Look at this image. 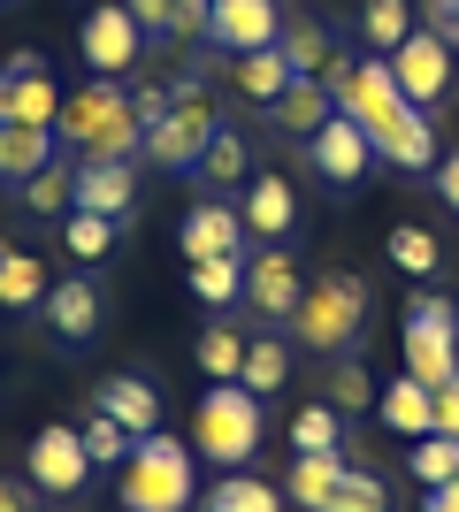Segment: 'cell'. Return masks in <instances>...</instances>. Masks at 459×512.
I'll use <instances>...</instances> for the list:
<instances>
[{
    "label": "cell",
    "instance_id": "obj_47",
    "mask_svg": "<svg viewBox=\"0 0 459 512\" xmlns=\"http://www.w3.org/2000/svg\"><path fill=\"white\" fill-rule=\"evenodd\" d=\"M31 497H39L31 482H0V512H31Z\"/></svg>",
    "mask_w": 459,
    "mask_h": 512
},
{
    "label": "cell",
    "instance_id": "obj_11",
    "mask_svg": "<svg viewBox=\"0 0 459 512\" xmlns=\"http://www.w3.org/2000/svg\"><path fill=\"white\" fill-rule=\"evenodd\" d=\"M306 276H299V260L284 253V245H261V253H245V306L261 321H291V306H299Z\"/></svg>",
    "mask_w": 459,
    "mask_h": 512
},
{
    "label": "cell",
    "instance_id": "obj_37",
    "mask_svg": "<svg viewBox=\"0 0 459 512\" xmlns=\"http://www.w3.org/2000/svg\"><path fill=\"white\" fill-rule=\"evenodd\" d=\"M77 436H85V451H92V467H123V459H131V444H138L131 428L115 421V413H100V406H92V421L77 428Z\"/></svg>",
    "mask_w": 459,
    "mask_h": 512
},
{
    "label": "cell",
    "instance_id": "obj_12",
    "mask_svg": "<svg viewBox=\"0 0 459 512\" xmlns=\"http://www.w3.org/2000/svg\"><path fill=\"white\" fill-rule=\"evenodd\" d=\"M284 39V8L276 0H215V31H207V46L215 54H261V46Z\"/></svg>",
    "mask_w": 459,
    "mask_h": 512
},
{
    "label": "cell",
    "instance_id": "obj_5",
    "mask_svg": "<svg viewBox=\"0 0 459 512\" xmlns=\"http://www.w3.org/2000/svg\"><path fill=\"white\" fill-rule=\"evenodd\" d=\"M123 505L131 512H192L199 505V474H192V444L176 436H138L123 459Z\"/></svg>",
    "mask_w": 459,
    "mask_h": 512
},
{
    "label": "cell",
    "instance_id": "obj_17",
    "mask_svg": "<svg viewBox=\"0 0 459 512\" xmlns=\"http://www.w3.org/2000/svg\"><path fill=\"white\" fill-rule=\"evenodd\" d=\"M345 474H352L345 451H299V459H291V474H284V497H291L299 512H337Z\"/></svg>",
    "mask_w": 459,
    "mask_h": 512
},
{
    "label": "cell",
    "instance_id": "obj_41",
    "mask_svg": "<svg viewBox=\"0 0 459 512\" xmlns=\"http://www.w3.org/2000/svg\"><path fill=\"white\" fill-rule=\"evenodd\" d=\"M123 8H131V16L146 23V39H161V46H169V8H176V0H123Z\"/></svg>",
    "mask_w": 459,
    "mask_h": 512
},
{
    "label": "cell",
    "instance_id": "obj_30",
    "mask_svg": "<svg viewBox=\"0 0 459 512\" xmlns=\"http://www.w3.org/2000/svg\"><path fill=\"white\" fill-rule=\"evenodd\" d=\"M360 39L375 54H398V46L414 39V8L406 0H360Z\"/></svg>",
    "mask_w": 459,
    "mask_h": 512
},
{
    "label": "cell",
    "instance_id": "obj_21",
    "mask_svg": "<svg viewBox=\"0 0 459 512\" xmlns=\"http://www.w3.org/2000/svg\"><path fill=\"white\" fill-rule=\"evenodd\" d=\"M329 115H337V100H329V85H322V77H291V92H284L276 107H268V123H276V130H291V138H314V130H322Z\"/></svg>",
    "mask_w": 459,
    "mask_h": 512
},
{
    "label": "cell",
    "instance_id": "obj_32",
    "mask_svg": "<svg viewBox=\"0 0 459 512\" xmlns=\"http://www.w3.org/2000/svg\"><path fill=\"white\" fill-rule=\"evenodd\" d=\"M253 398H276V390L291 383V344L284 337H261V344H245V375H238Z\"/></svg>",
    "mask_w": 459,
    "mask_h": 512
},
{
    "label": "cell",
    "instance_id": "obj_24",
    "mask_svg": "<svg viewBox=\"0 0 459 512\" xmlns=\"http://www.w3.org/2000/svg\"><path fill=\"white\" fill-rule=\"evenodd\" d=\"M46 268L31 253H23L16 237H0V306H16V314H31V306H46Z\"/></svg>",
    "mask_w": 459,
    "mask_h": 512
},
{
    "label": "cell",
    "instance_id": "obj_36",
    "mask_svg": "<svg viewBox=\"0 0 459 512\" xmlns=\"http://www.w3.org/2000/svg\"><path fill=\"white\" fill-rule=\"evenodd\" d=\"M115 230H123V222H108V214H85V207H69V214H62V245H69L77 260H108Z\"/></svg>",
    "mask_w": 459,
    "mask_h": 512
},
{
    "label": "cell",
    "instance_id": "obj_10",
    "mask_svg": "<svg viewBox=\"0 0 459 512\" xmlns=\"http://www.w3.org/2000/svg\"><path fill=\"white\" fill-rule=\"evenodd\" d=\"M85 474H92V451H85V436H77V428H54V421H46L39 436L23 444V482H31V490L77 497V490H85Z\"/></svg>",
    "mask_w": 459,
    "mask_h": 512
},
{
    "label": "cell",
    "instance_id": "obj_38",
    "mask_svg": "<svg viewBox=\"0 0 459 512\" xmlns=\"http://www.w3.org/2000/svg\"><path fill=\"white\" fill-rule=\"evenodd\" d=\"M291 444H299V451H345V413H337V406L291 413Z\"/></svg>",
    "mask_w": 459,
    "mask_h": 512
},
{
    "label": "cell",
    "instance_id": "obj_27",
    "mask_svg": "<svg viewBox=\"0 0 459 512\" xmlns=\"http://www.w3.org/2000/svg\"><path fill=\"white\" fill-rule=\"evenodd\" d=\"M16 192H23L31 214H69L77 207V153H54V161H46L31 184H16Z\"/></svg>",
    "mask_w": 459,
    "mask_h": 512
},
{
    "label": "cell",
    "instance_id": "obj_15",
    "mask_svg": "<svg viewBox=\"0 0 459 512\" xmlns=\"http://www.w3.org/2000/svg\"><path fill=\"white\" fill-rule=\"evenodd\" d=\"M100 314H108V299H100L92 276H62L46 291V329H54V344H69V352L100 337Z\"/></svg>",
    "mask_w": 459,
    "mask_h": 512
},
{
    "label": "cell",
    "instance_id": "obj_33",
    "mask_svg": "<svg viewBox=\"0 0 459 512\" xmlns=\"http://www.w3.org/2000/svg\"><path fill=\"white\" fill-rule=\"evenodd\" d=\"M199 375H207V383H238L245 375V337L230 329V321L199 329Z\"/></svg>",
    "mask_w": 459,
    "mask_h": 512
},
{
    "label": "cell",
    "instance_id": "obj_19",
    "mask_svg": "<svg viewBox=\"0 0 459 512\" xmlns=\"http://www.w3.org/2000/svg\"><path fill=\"white\" fill-rule=\"evenodd\" d=\"M375 413H383V428H391V436H406V444H421V436H437V390H429V383H414V375H398V383H383Z\"/></svg>",
    "mask_w": 459,
    "mask_h": 512
},
{
    "label": "cell",
    "instance_id": "obj_39",
    "mask_svg": "<svg viewBox=\"0 0 459 512\" xmlns=\"http://www.w3.org/2000/svg\"><path fill=\"white\" fill-rule=\"evenodd\" d=\"M375 398H383V390H375V375L360 360H337V367H329V406H337V413H368Z\"/></svg>",
    "mask_w": 459,
    "mask_h": 512
},
{
    "label": "cell",
    "instance_id": "obj_25",
    "mask_svg": "<svg viewBox=\"0 0 459 512\" xmlns=\"http://www.w3.org/2000/svg\"><path fill=\"white\" fill-rule=\"evenodd\" d=\"M253 138H245L238 123L215 130V146H207V161H199V184H215V192H230V184H253Z\"/></svg>",
    "mask_w": 459,
    "mask_h": 512
},
{
    "label": "cell",
    "instance_id": "obj_43",
    "mask_svg": "<svg viewBox=\"0 0 459 512\" xmlns=\"http://www.w3.org/2000/svg\"><path fill=\"white\" fill-rule=\"evenodd\" d=\"M429 176H437V199H444V207L459 214V146L444 153V161H437V169H429Z\"/></svg>",
    "mask_w": 459,
    "mask_h": 512
},
{
    "label": "cell",
    "instance_id": "obj_44",
    "mask_svg": "<svg viewBox=\"0 0 459 512\" xmlns=\"http://www.w3.org/2000/svg\"><path fill=\"white\" fill-rule=\"evenodd\" d=\"M437 436H459V375L437 383Z\"/></svg>",
    "mask_w": 459,
    "mask_h": 512
},
{
    "label": "cell",
    "instance_id": "obj_20",
    "mask_svg": "<svg viewBox=\"0 0 459 512\" xmlns=\"http://www.w3.org/2000/svg\"><path fill=\"white\" fill-rule=\"evenodd\" d=\"M100 413H115L131 436H153V428H161V390H153L146 375H108V383H100Z\"/></svg>",
    "mask_w": 459,
    "mask_h": 512
},
{
    "label": "cell",
    "instance_id": "obj_1",
    "mask_svg": "<svg viewBox=\"0 0 459 512\" xmlns=\"http://www.w3.org/2000/svg\"><path fill=\"white\" fill-rule=\"evenodd\" d=\"M322 85H329V100H337V115H352V123L375 138V161H391V169H406V176H421V169L444 161L429 115L398 92V77H391L383 54H337V62L322 69Z\"/></svg>",
    "mask_w": 459,
    "mask_h": 512
},
{
    "label": "cell",
    "instance_id": "obj_46",
    "mask_svg": "<svg viewBox=\"0 0 459 512\" xmlns=\"http://www.w3.org/2000/svg\"><path fill=\"white\" fill-rule=\"evenodd\" d=\"M8 77H46V54L39 46H16V54H8Z\"/></svg>",
    "mask_w": 459,
    "mask_h": 512
},
{
    "label": "cell",
    "instance_id": "obj_3",
    "mask_svg": "<svg viewBox=\"0 0 459 512\" xmlns=\"http://www.w3.org/2000/svg\"><path fill=\"white\" fill-rule=\"evenodd\" d=\"M291 344L299 352H322V360H345L360 352V329H368V283L345 276V268H329V276H306L299 306H291Z\"/></svg>",
    "mask_w": 459,
    "mask_h": 512
},
{
    "label": "cell",
    "instance_id": "obj_28",
    "mask_svg": "<svg viewBox=\"0 0 459 512\" xmlns=\"http://www.w3.org/2000/svg\"><path fill=\"white\" fill-rule=\"evenodd\" d=\"M199 505H207V512H284V490L238 467V474H222V482H215L207 497H199Z\"/></svg>",
    "mask_w": 459,
    "mask_h": 512
},
{
    "label": "cell",
    "instance_id": "obj_34",
    "mask_svg": "<svg viewBox=\"0 0 459 512\" xmlns=\"http://www.w3.org/2000/svg\"><path fill=\"white\" fill-rule=\"evenodd\" d=\"M406 467H414L421 490H444V482H459V436H421V444H406Z\"/></svg>",
    "mask_w": 459,
    "mask_h": 512
},
{
    "label": "cell",
    "instance_id": "obj_23",
    "mask_svg": "<svg viewBox=\"0 0 459 512\" xmlns=\"http://www.w3.org/2000/svg\"><path fill=\"white\" fill-rule=\"evenodd\" d=\"M230 85L245 92L253 107H276L291 92V62H284V46H261V54H238L230 62Z\"/></svg>",
    "mask_w": 459,
    "mask_h": 512
},
{
    "label": "cell",
    "instance_id": "obj_6",
    "mask_svg": "<svg viewBox=\"0 0 459 512\" xmlns=\"http://www.w3.org/2000/svg\"><path fill=\"white\" fill-rule=\"evenodd\" d=\"M261 436H268V421H261V398L245 383H215L192 413V451H207L222 474H238L261 451Z\"/></svg>",
    "mask_w": 459,
    "mask_h": 512
},
{
    "label": "cell",
    "instance_id": "obj_18",
    "mask_svg": "<svg viewBox=\"0 0 459 512\" xmlns=\"http://www.w3.org/2000/svg\"><path fill=\"white\" fill-rule=\"evenodd\" d=\"M238 214H245V237H268V245H284L291 237V222H299V199H291V184L284 176H253L245 184V199H238Z\"/></svg>",
    "mask_w": 459,
    "mask_h": 512
},
{
    "label": "cell",
    "instance_id": "obj_14",
    "mask_svg": "<svg viewBox=\"0 0 459 512\" xmlns=\"http://www.w3.org/2000/svg\"><path fill=\"white\" fill-rule=\"evenodd\" d=\"M176 245H184V260H245V214L230 199H199L184 214Z\"/></svg>",
    "mask_w": 459,
    "mask_h": 512
},
{
    "label": "cell",
    "instance_id": "obj_31",
    "mask_svg": "<svg viewBox=\"0 0 459 512\" xmlns=\"http://www.w3.org/2000/svg\"><path fill=\"white\" fill-rule=\"evenodd\" d=\"M383 253H391V268H406V276H437L444 268L437 230H421V222H398V230L383 237Z\"/></svg>",
    "mask_w": 459,
    "mask_h": 512
},
{
    "label": "cell",
    "instance_id": "obj_4",
    "mask_svg": "<svg viewBox=\"0 0 459 512\" xmlns=\"http://www.w3.org/2000/svg\"><path fill=\"white\" fill-rule=\"evenodd\" d=\"M169 115L146 130V161L153 169H169V176H199V161H207V146H215V130H222V107L215 92H207V77H169Z\"/></svg>",
    "mask_w": 459,
    "mask_h": 512
},
{
    "label": "cell",
    "instance_id": "obj_45",
    "mask_svg": "<svg viewBox=\"0 0 459 512\" xmlns=\"http://www.w3.org/2000/svg\"><path fill=\"white\" fill-rule=\"evenodd\" d=\"M421 16H429V31H444V39L459 46V0H429V8H421Z\"/></svg>",
    "mask_w": 459,
    "mask_h": 512
},
{
    "label": "cell",
    "instance_id": "obj_29",
    "mask_svg": "<svg viewBox=\"0 0 459 512\" xmlns=\"http://www.w3.org/2000/svg\"><path fill=\"white\" fill-rule=\"evenodd\" d=\"M8 123H31V130L62 123V85H54V69H46V77H16V92H8Z\"/></svg>",
    "mask_w": 459,
    "mask_h": 512
},
{
    "label": "cell",
    "instance_id": "obj_49",
    "mask_svg": "<svg viewBox=\"0 0 459 512\" xmlns=\"http://www.w3.org/2000/svg\"><path fill=\"white\" fill-rule=\"evenodd\" d=\"M8 92H16V77H8V69H0V123H8Z\"/></svg>",
    "mask_w": 459,
    "mask_h": 512
},
{
    "label": "cell",
    "instance_id": "obj_8",
    "mask_svg": "<svg viewBox=\"0 0 459 512\" xmlns=\"http://www.w3.org/2000/svg\"><path fill=\"white\" fill-rule=\"evenodd\" d=\"M77 54H85L92 77H131L138 54H146V23H138L123 0H108V8H92V16L77 23Z\"/></svg>",
    "mask_w": 459,
    "mask_h": 512
},
{
    "label": "cell",
    "instance_id": "obj_42",
    "mask_svg": "<svg viewBox=\"0 0 459 512\" xmlns=\"http://www.w3.org/2000/svg\"><path fill=\"white\" fill-rule=\"evenodd\" d=\"M169 100H176L169 85H138V92H131V107H138V115H146V130L161 123V115H169Z\"/></svg>",
    "mask_w": 459,
    "mask_h": 512
},
{
    "label": "cell",
    "instance_id": "obj_22",
    "mask_svg": "<svg viewBox=\"0 0 459 512\" xmlns=\"http://www.w3.org/2000/svg\"><path fill=\"white\" fill-rule=\"evenodd\" d=\"M54 153H62V138H54V130L0 123V176H8V184H31V176H39Z\"/></svg>",
    "mask_w": 459,
    "mask_h": 512
},
{
    "label": "cell",
    "instance_id": "obj_35",
    "mask_svg": "<svg viewBox=\"0 0 459 512\" xmlns=\"http://www.w3.org/2000/svg\"><path fill=\"white\" fill-rule=\"evenodd\" d=\"M192 299L199 306H238L245 299V260H192Z\"/></svg>",
    "mask_w": 459,
    "mask_h": 512
},
{
    "label": "cell",
    "instance_id": "obj_40",
    "mask_svg": "<svg viewBox=\"0 0 459 512\" xmlns=\"http://www.w3.org/2000/svg\"><path fill=\"white\" fill-rule=\"evenodd\" d=\"M337 512H391V490H383V474L352 467V474H345V490H337Z\"/></svg>",
    "mask_w": 459,
    "mask_h": 512
},
{
    "label": "cell",
    "instance_id": "obj_2",
    "mask_svg": "<svg viewBox=\"0 0 459 512\" xmlns=\"http://www.w3.org/2000/svg\"><path fill=\"white\" fill-rule=\"evenodd\" d=\"M77 161H146V115L131 107L123 77H92L62 100V123H54Z\"/></svg>",
    "mask_w": 459,
    "mask_h": 512
},
{
    "label": "cell",
    "instance_id": "obj_48",
    "mask_svg": "<svg viewBox=\"0 0 459 512\" xmlns=\"http://www.w3.org/2000/svg\"><path fill=\"white\" fill-rule=\"evenodd\" d=\"M421 512H459V482H444V490H429V505Z\"/></svg>",
    "mask_w": 459,
    "mask_h": 512
},
{
    "label": "cell",
    "instance_id": "obj_9",
    "mask_svg": "<svg viewBox=\"0 0 459 512\" xmlns=\"http://www.w3.org/2000/svg\"><path fill=\"white\" fill-rule=\"evenodd\" d=\"M383 62H391L398 92H406V100H414L421 115H429V107H437L444 92H452V62H459V46L444 39V31H429V23H414V39L398 46V54H383Z\"/></svg>",
    "mask_w": 459,
    "mask_h": 512
},
{
    "label": "cell",
    "instance_id": "obj_26",
    "mask_svg": "<svg viewBox=\"0 0 459 512\" xmlns=\"http://www.w3.org/2000/svg\"><path fill=\"white\" fill-rule=\"evenodd\" d=\"M284 62H291V77H322L329 62H337V46H329V31H322V16H284Z\"/></svg>",
    "mask_w": 459,
    "mask_h": 512
},
{
    "label": "cell",
    "instance_id": "obj_13",
    "mask_svg": "<svg viewBox=\"0 0 459 512\" xmlns=\"http://www.w3.org/2000/svg\"><path fill=\"white\" fill-rule=\"evenodd\" d=\"M306 161H314L329 184H360V176L375 169V138L352 123V115H329V123L306 138Z\"/></svg>",
    "mask_w": 459,
    "mask_h": 512
},
{
    "label": "cell",
    "instance_id": "obj_16",
    "mask_svg": "<svg viewBox=\"0 0 459 512\" xmlns=\"http://www.w3.org/2000/svg\"><path fill=\"white\" fill-rule=\"evenodd\" d=\"M77 207L108 214V222H131V207H138V161H77Z\"/></svg>",
    "mask_w": 459,
    "mask_h": 512
},
{
    "label": "cell",
    "instance_id": "obj_7",
    "mask_svg": "<svg viewBox=\"0 0 459 512\" xmlns=\"http://www.w3.org/2000/svg\"><path fill=\"white\" fill-rule=\"evenodd\" d=\"M406 375L429 383V390L459 375V306L437 299V291H421L406 306Z\"/></svg>",
    "mask_w": 459,
    "mask_h": 512
}]
</instances>
